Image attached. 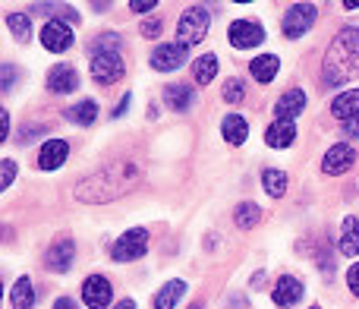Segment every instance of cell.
Instances as JSON below:
<instances>
[{
	"label": "cell",
	"instance_id": "cell-1",
	"mask_svg": "<svg viewBox=\"0 0 359 309\" xmlns=\"http://www.w3.org/2000/svg\"><path fill=\"white\" fill-rule=\"evenodd\" d=\"M136 183H139L136 164H107V167H101V171L88 173L86 180H79L73 192L79 202L98 205V202H114V199H120Z\"/></svg>",
	"mask_w": 359,
	"mask_h": 309
},
{
	"label": "cell",
	"instance_id": "cell-2",
	"mask_svg": "<svg viewBox=\"0 0 359 309\" xmlns=\"http://www.w3.org/2000/svg\"><path fill=\"white\" fill-rule=\"evenodd\" d=\"M353 76H359V25H344L325 51V82L337 88Z\"/></svg>",
	"mask_w": 359,
	"mask_h": 309
},
{
	"label": "cell",
	"instance_id": "cell-3",
	"mask_svg": "<svg viewBox=\"0 0 359 309\" xmlns=\"http://www.w3.org/2000/svg\"><path fill=\"white\" fill-rule=\"evenodd\" d=\"M208 25H211L208 10H205V6H189L177 22V44H183V48L198 44L205 35H208Z\"/></svg>",
	"mask_w": 359,
	"mask_h": 309
},
{
	"label": "cell",
	"instance_id": "cell-4",
	"mask_svg": "<svg viewBox=\"0 0 359 309\" xmlns=\"http://www.w3.org/2000/svg\"><path fill=\"white\" fill-rule=\"evenodd\" d=\"M145 253H149V230L145 228L126 230V234L111 246V256L117 262H136V259H142Z\"/></svg>",
	"mask_w": 359,
	"mask_h": 309
},
{
	"label": "cell",
	"instance_id": "cell-5",
	"mask_svg": "<svg viewBox=\"0 0 359 309\" xmlns=\"http://www.w3.org/2000/svg\"><path fill=\"white\" fill-rule=\"evenodd\" d=\"M126 73V63L120 54H107V51H101V54H92V79L101 82V86H114V82H120Z\"/></svg>",
	"mask_w": 359,
	"mask_h": 309
},
{
	"label": "cell",
	"instance_id": "cell-6",
	"mask_svg": "<svg viewBox=\"0 0 359 309\" xmlns=\"http://www.w3.org/2000/svg\"><path fill=\"white\" fill-rule=\"evenodd\" d=\"M284 35L287 38H303L306 32L316 25V6L312 4H293L284 16Z\"/></svg>",
	"mask_w": 359,
	"mask_h": 309
},
{
	"label": "cell",
	"instance_id": "cell-7",
	"mask_svg": "<svg viewBox=\"0 0 359 309\" xmlns=\"http://www.w3.org/2000/svg\"><path fill=\"white\" fill-rule=\"evenodd\" d=\"M265 41V29H262L259 22H252V19H236V22H230V44L240 51L246 48H259V44Z\"/></svg>",
	"mask_w": 359,
	"mask_h": 309
},
{
	"label": "cell",
	"instance_id": "cell-8",
	"mask_svg": "<svg viewBox=\"0 0 359 309\" xmlns=\"http://www.w3.org/2000/svg\"><path fill=\"white\" fill-rule=\"evenodd\" d=\"M114 300V287L107 278H101V275H92V278H86V284H82V303L88 309H107Z\"/></svg>",
	"mask_w": 359,
	"mask_h": 309
},
{
	"label": "cell",
	"instance_id": "cell-9",
	"mask_svg": "<svg viewBox=\"0 0 359 309\" xmlns=\"http://www.w3.org/2000/svg\"><path fill=\"white\" fill-rule=\"evenodd\" d=\"M353 164H356V152H353V145H350V143L331 145V149L325 152V158H322V171L331 173V177H337V173L350 171Z\"/></svg>",
	"mask_w": 359,
	"mask_h": 309
},
{
	"label": "cell",
	"instance_id": "cell-10",
	"mask_svg": "<svg viewBox=\"0 0 359 309\" xmlns=\"http://www.w3.org/2000/svg\"><path fill=\"white\" fill-rule=\"evenodd\" d=\"M41 44L48 51H54V54H63V51L73 44V29H69L63 19H50L41 29Z\"/></svg>",
	"mask_w": 359,
	"mask_h": 309
},
{
	"label": "cell",
	"instance_id": "cell-11",
	"mask_svg": "<svg viewBox=\"0 0 359 309\" xmlns=\"http://www.w3.org/2000/svg\"><path fill=\"white\" fill-rule=\"evenodd\" d=\"M186 51L183 44H158L155 51H151V67L158 70V73H170V70H180L186 63Z\"/></svg>",
	"mask_w": 359,
	"mask_h": 309
},
{
	"label": "cell",
	"instance_id": "cell-12",
	"mask_svg": "<svg viewBox=\"0 0 359 309\" xmlns=\"http://www.w3.org/2000/svg\"><path fill=\"white\" fill-rule=\"evenodd\" d=\"M48 88L57 95L76 92V88H79V73H76L69 63H57V67L48 73Z\"/></svg>",
	"mask_w": 359,
	"mask_h": 309
},
{
	"label": "cell",
	"instance_id": "cell-13",
	"mask_svg": "<svg viewBox=\"0 0 359 309\" xmlns=\"http://www.w3.org/2000/svg\"><path fill=\"white\" fill-rule=\"evenodd\" d=\"M299 297H303V284H299L293 275H284V278H278V284H274V294H271L274 306L290 309V306L299 303Z\"/></svg>",
	"mask_w": 359,
	"mask_h": 309
},
{
	"label": "cell",
	"instance_id": "cell-14",
	"mask_svg": "<svg viewBox=\"0 0 359 309\" xmlns=\"http://www.w3.org/2000/svg\"><path fill=\"white\" fill-rule=\"evenodd\" d=\"M67 154H69V145L63 139H48L41 145V152H38V167L41 171H57L67 161Z\"/></svg>",
	"mask_w": 359,
	"mask_h": 309
},
{
	"label": "cell",
	"instance_id": "cell-15",
	"mask_svg": "<svg viewBox=\"0 0 359 309\" xmlns=\"http://www.w3.org/2000/svg\"><path fill=\"white\" fill-rule=\"evenodd\" d=\"M306 107V95L299 92V88H290V92H284L278 98V105H274V117L278 120H293L299 117Z\"/></svg>",
	"mask_w": 359,
	"mask_h": 309
},
{
	"label": "cell",
	"instance_id": "cell-16",
	"mask_svg": "<svg viewBox=\"0 0 359 309\" xmlns=\"http://www.w3.org/2000/svg\"><path fill=\"white\" fill-rule=\"evenodd\" d=\"M293 139H297V124H293V120H274L265 130V143L271 145V149H287Z\"/></svg>",
	"mask_w": 359,
	"mask_h": 309
},
{
	"label": "cell",
	"instance_id": "cell-17",
	"mask_svg": "<svg viewBox=\"0 0 359 309\" xmlns=\"http://www.w3.org/2000/svg\"><path fill=\"white\" fill-rule=\"evenodd\" d=\"M76 259V243L73 240H60L50 246L48 253V268H54V272H67L69 265H73Z\"/></svg>",
	"mask_w": 359,
	"mask_h": 309
},
{
	"label": "cell",
	"instance_id": "cell-18",
	"mask_svg": "<svg viewBox=\"0 0 359 309\" xmlns=\"http://www.w3.org/2000/svg\"><path fill=\"white\" fill-rule=\"evenodd\" d=\"M278 70H280V60L274 54H262V57H255V60L249 63V73H252V79L262 82V86H268V82L278 76Z\"/></svg>",
	"mask_w": 359,
	"mask_h": 309
},
{
	"label": "cell",
	"instance_id": "cell-19",
	"mask_svg": "<svg viewBox=\"0 0 359 309\" xmlns=\"http://www.w3.org/2000/svg\"><path fill=\"white\" fill-rule=\"evenodd\" d=\"M221 133H224V139H227L230 145H243L246 143V136H249L246 117H243V114H227L224 124H221Z\"/></svg>",
	"mask_w": 359,
	"mask_h": 309
},
{
	"label": "cell",
	"instance_id": "cell-20",
	"mask_svg": "<svg viewBox=\"0 0 359 309\" xmlns=\"http://www.w3.org/2000/svg\"><path fill=\"white\" fill-rule=\"evenodd\" d=\"M331 114L334 117L350 120V117H359V88H353V92H341L334 101H331Z\"/></svg>",
	"mask_w": 359,
	"mask_h": 309
},
{
	"label": "cell",
	"instance_id": "cell-21",
	"mask_svg": "<svg viewBox=\"0 0 359 309\" xmlns=\"http://www.w3.org/2000/svg\"><path fill=\"white\" fill-rule=\"evenodd\" d=\"M10 306L13 309H35V287H32L29 278H19L16 284H13Z\"/></svg>",
	"mask_w": 359,
	"mask_h": 309
},
{
	"label": "cell",
	"instance_id": "cell-22",
	"mask_svg": "<svg viewBox=\"0 0 359 309\" xmlns=\"http://www.w3.org/2000/svg\"><path fill=\"white\" fill-rule=\"evenodd\" d=\"M192 98H196V92H192L189 86H168L164 88V101H168V107H174V111H189Z\"/></svg>",
	"mask_w": 359,
	"mask_h": 309
},
{
	"label": "cell",
	"instance_id": "cell-23",
	"mask_svg": "<svg viewBox=\"0 0 359 309\" xmlns=\"http://www.w3.org/2000/svg\"><path fill=\"white\" fill-rule=\"evenodd\" d=\"M186 294V284L183 281H168V284L161 287V291L155 294V309H174L177 300Z\"/></svg>",
	"mask_w": 359,
	"mask_h": 309
},
{
	"label": "cell",
	"instance_id": "cell-24",
	"mask_svg": "<svg viewBox=\"0 0 359 309\" xmlns=\"http://www.w3.org/2000/svg\"><path fill=\"white\" fill-rule=\"evenodd\" d=\"M341 249L344 256H359V218H347L341 234Z\"/></svg>",
	"mask_w": 359,
	"mask_h": 309
},
{
	"label": "cell",
	"instance_id": "cell-25",
	"mask_svg": "<svg viewBox=\"0 0 359 309\" xmlns=\"http://www.w3.org/2000/svg\"><path fill=\"white\" fill-rule=\"evenodd\" d=\"M262 186H265L268 196L280 199V196L287 192V173H284V171H278V167H268V171L262 173Z\"/></svg>",
	"mask_w": 359,
	"mask_h": 309
},
{
	"label": "cell",
	"instance_id": "cell-26",
	"mask_svg": "<svg viewBox=\"0 0 359 309\" xmlns=\"http://www.w3.org/2000/svg\"><path fill=\"white\" fill-rule=\"evenodd\" d=\"M215 73H217V57L215 54H205L192 63V76H196L198 86H208V82L215 79Z\"/></svg>",
	"mask_w": 359,
	"mask_h": 309
},
{
	"label": "cell",
	"instance_id": "cell-27",
	"mask_svg": "<svg viewBox=\"0 0 359 309\" xmlns=\"http://www.w3.org/2000/svg\"><path fill=\"white\" fill-rule=\"evenodd\" d=\"M67 117L73 120V124H79V126H92L95 117H98V105H95V101H79L76 107H69L67 111Z\"/></svg>",
	"mask_w": 359,
	"mask_h": 309
},
{
	"label": "cell",
	"instance_id": "cell-28",
	"mask_svg": "<svg viewBox=\"0 0 359 309\" xmlns=\"http://www.w3.org/2000/svg\"><path fill=\"white\" fill-rule=\"evenodd\" d=\"M259 218H262V209L255 202H243V205H236V211H233L236 228H243V230L255 228V224H259Z\"/></svg>",
	"mask_w": 359,
	"mask_h": 309
},
{
	"label": "cell",
	"instance_id": "cell-29",
	"mask_svg": "<svg viewBox=\"0 0 359 309\" xmlns=\"http://www.w3.org/2000/svg\"><path fill=\"white\" fill-rule=\"evenodd\" d=\"M6 25H10V32L19 38V41H29V35H32L29 16H22V13H6Z\"/></svg>",
	"mask_w": 359,
	"mask_h": 309
},
{
	"label": "cell",
	"instance_id": "cell-30",
	"mask_svg": "<svg viewBox=\"0 0 359 309\" xmlns=\"http://www.w3.org/2000/svg\"><path fill=\"white\" fill-rule=\"evenodd\" d=\"M117 48H120V35H117V32H104V35L95 38L92 54H101V51H107V54H117Z\"/></svg>",
	"mask_w": 359,
	"mask_h": 309
},
{
	"label": "cell",
	"instance_id": "cell-31",
	"mask_svg": "<svg viewBox=\"0 0 359 309\" xmlns=\"http://www.w3.org/2000/svg\"><path fill=\"white\" fill-rule=\"evenodd\" d=\"M243 82L240 79H227L224 82V101H230V105H236V101H243Z\"/></svg>",
	"mask_w": 359,
	"mask_h": 309
},
{
	"label": "cell",
	"instance_id": "cell-32",
	"mask_svg": "<svg viewBox=\"0 0 359 309\" xmlns=\"http://www.w3.org/2000/svg\"><path fill=\"white\" fill-rule=\"evenodd\" d=\"M139 32H142V38H151V41H155V38L161 35V19H158V16L145 19V22L139 25Z\"/></svg>",
	"mask_w": 359,
	"mask_h": 309
},
{
	"label": "cell",
	"instance_id": "cell-33",
	"mask_svg": "<svg viewBox=\"0 0 359 309\" xmlns=\"http://www.w3.org/2000/svg\"><path fill=\"white\" fill-rule=\"evenodd\" d=\"M44 133H48V126H44V124H32V126H22L19 139H22V145H25V143H32L35 136H44Z\"/></svg>",
	"mask_w": 359,
	"mask_h": 309
},
{
	"label": "cell",
	"instance_id": "cell-34",
	"mask_svg": "<svg viewBox=\"0 0 359 309\" xmlns=\"http://www.w3.org/2000/svg\"><path fill=\"white\" fill-rule=\"evenodd\" d=\"M0 167H4V180H0V190H10L13 177H16V161H10V158H6Z\"/></svg>",
	"mask_w": 359,
	"mask_h": 309
},
{
	"label": "cell",
	"instance_id": "cell-35",
	"mask_svg": "<svg viewBox=\"0 0 359 309\" xmlns=\"http://www.w3.org/2000/svg\"><path fill=\"white\" fill-rule=\"evenodd\" d=\"M0 70H4V79H0V92H10L13 82H16V67H13V63H6V67H0Z\"/></svg>",
	"mask_w": 359,
	"mask_h": 309
},
{
	"label": "cell",
	"instance_id": "cell-36",
	"mask_svg": "<svg viewBox=\"0 0 359 309\" xmlns=\"http://www.w3.org/2000/svg\"><path fill=\"white\" fill-rule=\"evenodd\" d=\"M344 136L347 139H359V117H350V120H344Z\"/></svg>",
	"mask_w": 359,
	"mask_h": 309
},
{
	"label": "cell",
	"instance_id": "cell-37",
	"mask_svg": "<svg viewBox=\"0 0 359 309\" xmlns=\"http://www.w3.org/2000/svg\"><path fill=\"white\" fill-rule=\"evenodd\" d=\"M130 10L133 13H151V10H155V0H133Z\"/></svg>",
	"mask_w": 359,
	"mask_h": 309
},
{
	"label": "cell",
	"instance_id": "cell-38",
	"mask_svg": "<svg viewBox=\"0 0 359 309\" xmlns=\"http://www.w3.org/2000/svg\"><path fill=\"white\" fill-rule=\"evenodd\" d=\"M347 284H350V291H353L356 297H359V262L347 272Z\"/></svg>",
	"mask_w": 359,
	"mask_h": 309
},
{
	"label": "cell",
	"instance_id": "cell-39",
	"mask_svg": "<svg viewBox=\"0 0 359 309\" xmlns=\"http://www.w3.org/2000/svg\"><path fill=\"white\" fill-rule=\"evenodd\" d=\"M6 136H10V114L0 111V143H6Z\"/></svg>",
	"mask_w": 359,
	"mask_h": 309
},
{
	"label": "cell",
	"instance_id": "cell-40",
	"mask_svg": "<svg viewBox=\"0 0 359 309\" xmlns=\"http://www.w3.org/2000/svg\"><path fill=\"white\" fill-rule=\"evenodd\" d=\"M130 101H133V98H130V92H126V95H123V101H120V105L114 107V114H111V117H114V120H117V117H123V114L130 111Z\"/></svg>",
	"mask_w": 359,
	"mask_h": 309
},
{
	"label": "cell",
	"instance_id": "cell-41",
	"mask_svg": "<svg viewBox=\"0 0 359 309\" xmlns=\"http://www.w3.org/2000/svg\"><path fill=\"white\" fill-rule=\"evenodd\" d=\"M54 309H76V300H69V297H60L54 303Z\"/></svg>",
	"mask_w": 359,
	"mask_h": 309
},
{
	"label": "cell",
	"instance_id": "cell-42",
	"mask_svg": "<svg viewBox=\"0 0 359 309\" xmlns=\"http://www.w3.org/2000/svg\"><path fill=\"white\" fill-rule=\"evenodd\" d=\"M227 309H249V306H246V300H243V297H233L227 303Z\"/></svg>",
	"mask_w": 359,
	"mask_h": 309
},
{
	"label": "cell",
	"instance_id": "cell-43",
	"mask_svg": "<svg viewBox=\"0 0 359 309\" xmlns=\"http://www.w3.org/2000/svg\"><path fill=\"white\" fill-rule=\"evenodd\" d=\"M114 309H136V303H133V300H120V303L114 306Z\"/></svg>",
	"mask_w": 359,
	"mask_h": 309
},
{
	"label": "cell",
	"instance_id": "cell-44",
	"mask_svg": "<svg viewBox=\"0 0 359 309\" xmlns=\"http://www.w3.org/2000/svg\"><path fill=\"white\" fill-rule=\"evenodd\" d=\"M344 6H347V10H359V0H344Z\"/></svg>",
	"mask_w": 359,
	"mask_h": 309
},
{
	"label": "cell",
	"instance_id": "cell-45",
	"mask_svg": "<svg viewBox=\"0 0 359 309\" xmlns=\"http://www.w3.org/2000/svg\"><path fill=\"white\" fill-rule=\"evenodd\" d=\"M189 309H205V306H202V303H192V306H189Z\"/></svg>",
	"mask_w": 359,
	"mask_h": 309
},
{
	"label": "cell",
	"instance_id": "cell-46",
	"mask_svg": "<svg viewBox=\"0 0 359 309\" xmlns=\"http://www.w3.org/2000/svg\"><path fill=\"white\" fill-rule=\"evenodd\" d=\"M312 309H318V306H312Z\"/></svg>",
	"mask_w": 359,
	"mask_h": 309
}]
</instances>
